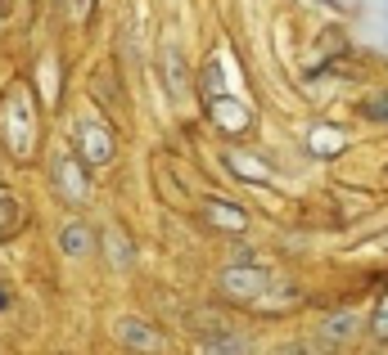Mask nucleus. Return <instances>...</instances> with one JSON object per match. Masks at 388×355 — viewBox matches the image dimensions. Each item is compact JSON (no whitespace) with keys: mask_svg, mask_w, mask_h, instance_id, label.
I'll return each instance as SVG.
<instances>
[{"mask_svg":"<svg viewBox=\"0 0 388 355\" xmlns=\"http://www.w3.org/2000/svg\"><path fill=\"white\" fill-rule=\"evenodd\" d=\"M50 189L63 198V203H72V207H82L91 198V167L82 162L77 149L59 153V158L50 162Z\"/></svg>","mask_w":388,"mask_h":355,"instance_id":"obj_1","label":"nucleus"},{"mask_svg":"<svg viewBox=\"0 0 388 355\" xmlns=\"http://www.w3.org/2000/svg\"><path fill=\"white\" fill-rule=\"evenodd\" d=\"M23 90H9L5 99H0V140H5V149L14 153V162H27V149H32L36 144V117L27 122L23 113Z\"/></svg>","mask_w":388,"mask_h":355,"instance_id":"obj_2","label":"nucleus"},{"mask_svg":"<svg viewBox=\"0 0 388 355\" xmlns=\"http://www.w3.org/2000/svg\"><path fill=\"white\" fill-rule=\"evenodd\" d=\"M77 153L86 167H109L113 158H118V140H113V131L104 126L95 117H82L77 122Z\"/></svg>","mask_w":388,"mask_h":355,"instance_id":"obj_3","label":"nucleus"},{"mask_svg":"<svg viewBox=\"0 0 388 355\" xmlns=\"http://www.w3.org/2000/svg\"><path fill=\"white\" fill-rule=\"evenodd\" d=\"M217 288H222L226 297H235V302H253V297H262L271 288V274L262 270V265H226V270L217 274Z\"/></svg>","mask_w":388,"mask_h":355,"instance_id":"obj_4","label":"nucleus"},{"mask_svg":"<svg viewBox=\"0 0 388 355\" xmlns=\"http://www.w3.org/2000/svg\"><path fill=\"white\" fill-rule=\"evenodd\" d=\"M208 117H212L217 131H226V135H244V131L253 126V108L240 99H231V94H217V99H208Z\"/></svg>","mask_w":388,"mask_h":355,"instance_id":"obj_5","label":"nucleus"},{"mask_svg":"<svg viewBox=\"0 0 388 355\" xmlns=\"http://www.w3.org/2000/svg\"><path fill=\"white\" fill-rule=\"evenodd\" d=\"M163 81H167V99H172V104H190L194 81H190V72H185L181 45H172V41L163 45Z\"/></svg>","mask_w":388,"mask_h":355,"instance_id":"obj_6","label":"nucleus"},{"mask_svg":"<svg viewBox=\"0 0 388 355\" xmlns=\"http://www.w3.org/2000/svg\"><path fill=\"white\" fill-rule=\"evenodd\" d=\"M113 338H118L127 351H163V333H158L149 320H136V315H127V320L113 324Z\"/></svg>","mask_w":388,"mask_h":355,"instance_id":"obj_7","label":"nucleus"},{"mask_svg":"<svg viewBox=\"0 0 388 355\" xmlns=\"http://www.w3.org/2000/svg\"><path fill=\"white\" fill-rule=\"evenodd\" d=\"M59 252L72 256V261H91V256H95V229H91L86 220H63Z\"/></svg>","mask_w":388,"mask_h":355,"instance_id":"obj_8","label":"nucleus"},{"mask_svg":"<svg viewBox=\"0 0 388 355\" xmlns=\"http://www.w3.org/2000/svg\"><path fill=\"white\" fill-rule=\"evenodd\" d=\"M104 256H109L113 270H131V265H136V243H131L118 225H109L104 229Z\"/></svg>","mask_w":388,"mask_h":355,"instance_id":"obj_9","label":"nucleus"},{"mask_svg":"<svg viewBox=\"0 0 388 355\" xmlns=\"http://www.w3.org/2000/svg\"><path fill=\"white\" fill-rule=\"evenodd\" d=\"M203 216H208V225H212V229H231V234H240V229L249 225V212L235 207V203H222V198H212V203L203 207Z\"/></svg>","mask_w":388,"mask_h":355,"instance_id":"obj_10","label":"nucleus"},{"mask_svg":"<svg viewBox=\"0 0 388 355\" xmlns=\"http://www.w3.org/2000/svg\"><path fill=\"white\" fill-rule=\"evenodd\" d=\"M357 329H362V320H357L352 311H343V315H329V320L320 324V338H329V342H348V338H357Z\"/></svg>","mask_w":388,"mask_h":355,"instance_id":"obj_11","label":"nucleus"},{"mask_svg":"<svg viewBox=\"0 0 388 355\" xmlns=\"http://www.w3.org/2000/svg\"><path fill=\"white\" fill-rule=\"evenodd\" d=\"M199 90H203V104L217 99V94H226V85H222V63H217V59H203V68H199Z\"/></svg>","mask_w":388,"mask_h":355,"instance_id":"obj_12","label":"nucleus"},{"mask_svg":"<svg viewBox=\"0 0 388 355\" xmlns=\"http://www.w3.org/2000/svg\"><path fill=\"white\" fill-rule=\"evenodd\" d=\"M226 167H231L235 176H244V180H258V185H267V180H271V171H267V167L249 162V153H226Z\"/></svg>","mask_w":388,"mask_h":355,"instance_id":"obj_13","label":"nucleus"},{"mask_svg":"<svg viewBox=\"0 0 388 355\" xmlns=\"http://www.w3.org/2000/svg\"><path fill=\"white\" fill-rule=\"evenodd\" d=\"M199 351H212V355H235V351H249V338L222 333V338H208V342H199Z\"/></svg>","mask_w":388,"mask_h":355,"instance_id":"obj_14","label":"nucleus"},{"mask_svg":"<svg viewBox=\"0 0 388 355\" xmlns=\"http://www.w3.org/2000/svg\"><path fill=\"white\" fill-rule=\"evenodd\" d=\"M18 225V207H14V194H9L5 185H0V234H14Z\"/></svg>","mask_w":388,"mask_h":355,"instance_id":"obj_15","label":"nucleus"},{"mask_svg":"<svg viewBox=\"0 0 388 355\" xmlns=\"http://www.w3.org/2000/svg\"><path fill=\"white\" fill-rule=\"evenodd\" d=\"M311 149H316V153H329V149H343V135H325V131H316V135H311Z\"/></svg>","mask_w":388,"mask_h":355,"instance_id":"obj_16","label":"nucleus"},{"mask_svg":"<svg viewBox=\"0 0 388 355\" xmlns=\"http://www.w3.org/2000/svg\"><path fill=\"white\" fill-rule=\"evenodd\" d=\"M63 5H68L72 18H86V14H91V0H63Z\"/></svg>","mask_w":388,"mask_h":355,"instance_id":"obj_17","label":"nucleus"},{"mask_svg":"<svg viewBox=\"0 0 388 355\" xmlns=\"http://www.w3.org/2000/svg\"><path fill=\"white\" fill-rule=\"evenodd\" d=\"M375 333H388V302H384V311H380V320H375Z\"/></svg>","mask_w":388,"mask_h":355,"instance_id":"obj_18","label":"nucleus"},{"mask_svg":"<svg viewBox=\"0 0 388 355\" xmlns=\"http://www.w3.org/2000/svg\"><path fill=\"white\" fill-rule=\"evenodd\" d=\"M5 306H9V292H5V288H0V311H5Z\"/></svg>","mask_w":388,"mask_h":355,"instance_id":"obj_19","label":"nucleus"}]
</instances>
